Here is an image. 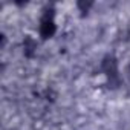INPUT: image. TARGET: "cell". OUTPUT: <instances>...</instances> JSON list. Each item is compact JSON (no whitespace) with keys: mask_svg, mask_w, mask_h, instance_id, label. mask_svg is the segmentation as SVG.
<instances>
[{"mask_svg":"<svg viewBox=\"0 0 130 130\" xmlns=\"http://www.w3.org/2000/svg\"><path fill=\"white\" fill-rule=\"evenodd\" d=\"M90 5H92L90 2H87V3H84V2H80V3H78V6H80V8H81L84 12L87 11V8H90Z\"/></svg>","mask_w":130,"mask_h":130,"instance_id":"3957f363","label":"cell"},{"mask_svg":"<svg viewBox=\"0 0 130 130\" xmlns=\"http://www.w3.org/2000/svg\"><path fill=\"white\" fill-rule=\"evenodd\" d=\"M57 28H55V23L52 22V15H44L43 20H41V25H40V35L43 38H49L55 34Z\"/></svg>","mask_w":130,"mask_h":130,"instance_id":"7a4b0ae2","label":"cell"},{"mask_svg":"<svg viewBox=\"0 0 130 130\" xmlns=\"http://www.w3.org/2000/svg\"><path fill=\"white\" fill-rule=\"evenodd\" d=\"M103 71L106 72V75L110 78V80H116L118 78V64H116V60L110 55H107L104 60H103V64H101Z\"/></svg>","mask_w":130,"mask_h":130,"instance_id":"6da1fadb","label":"cell"}]
</instances>
